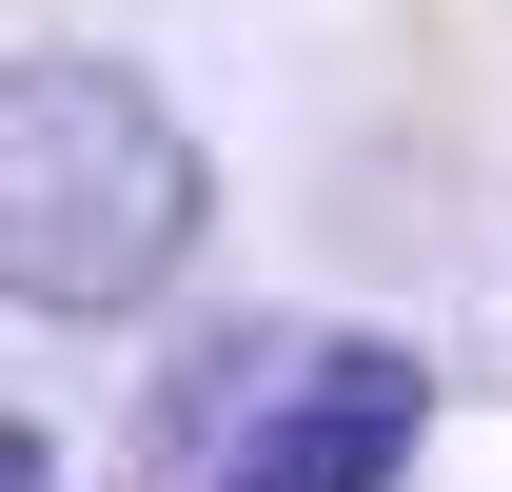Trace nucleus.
<instances>
[{"label":"nucleus","instance_id":"obj_1","mask_svg":"<svg viewBox=\"0 0 512 492\" xmlns=\"http://www.w3.org/2000/svg\"><path fill=\"white\" fill-rule=\"evenodd\" d=\"M217 158L178 138V99L138 60H0V296L20 315H138L178 296Z\"/></svg>","mask_w":512,"mask_h":492},{"label":"nucleus","instance_id":"obj_2","mask_svg":"<svg viewBox=\"0 0 512 492\" xmlns=\"http://www.w3.org/2000/svg\"><path fill=\"white\" fill-rule=\"evenodd\" d=\"M414 414H434V374L394 355V335H316V355L237 414V473L217 492H394L414 473Z\"/></svg>","mask_w":512,"mask_h":492},{"label":"nucleus","instance_id":"obj_3","mask_svg":"<svg viewBox=\"0 0 512 492\" xmlns=\"http://www.w3.org/2000/svg\"><path fill=\"white\" fill-rule=\"evenodd\" d=\"M0 492H40V433H20V414H0Z\"/></svg>","mask_w":512,"mask_h":492}]
</instances>
